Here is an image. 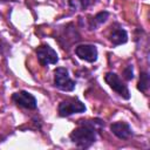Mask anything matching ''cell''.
Returning a JSON list of instances; mask_svg holds the SVG:
<instances>
[{
  "mask_svg": "<svg viewBox=\"0 0 150 150\" xmlns=\"http://www.w3.org/2000/svg\"><path fill=\"white\" fill-rule=\"evenodd\" d=\"M110 130L120 139H128L134 135L131 127L127 122H122V121L112 123L110 125Z\"/></svg>",
  "mask_w": 150,
  "mask_h": 150,
  "instance_id": "8",
  "label": "cell"
},
{
  "mask_svg": "<svg viewBox=\"0 0 150 150\" xmlns=\"http://www.w3.org/2000/svg\"><path fill=\"white\" fill-rule=\"evenodd\" d=\"M59 115L61 117H68L74 114H80L86 111V105L79 98H68L60 102L57 107Z\"/></svg>",
  "mask_w": 150,
  "mask_h": 150,
  "instance_id": "3",
  "label": "cell"
},
{
  "mask_svg": "<svg viewBox=\"0 0 150 150\" xmlns=\"http://www.w3.org/2000/svg\"><path fill=\"white\" fill-rule=\"evenodd\" d=\"M12 100L16 105L25 108V109H28V110H34L38 107V102H36L35 96L32 95L30 93L26 91V90H20V91L14 93L12 95Z\"/></svg>",
  "mask_w": 150,
  "mask_h": 150,
  "instance_id": "6",
  "label": "cell"
},
{
  "mask_svg": "<svg viewBox=\"0 0 150 150\" xmlns=\"http://www.w3.org/2000/svg\"><path fill=\"white\" fill-rule=\"evenodd\" d=\"M123 76L127 81H131L134 79V67L132 64H128L123 70Z\"/></svg>",
  "mask_w": 150,
  "mask_h": 150,
  "instance_id": "13",
  "label": "cell"
},
{
  "mask_svg": "<svg viewBox=\"0 0 150 150\" xmlns=\"http://www.w3.org/2000/svg\"><path fill=\"white\" fill-rule=\"evenodd\" d=\"M103 127L104 123L100 118L81 121L79 127L70 132L69 138L77 148L87 149L96 141L97 132H100Z\"/></svg>",
  "mask_w": 150,
  "mask_h": 150,
  "instance_id": "1",
  "label": "cell"
},
{
  "mask_svg": "<svg viewBox=\"0 0 150 150\" xmlns=\"http://www.w3.org/2000/svg\"><path fill=\"white\" fill-rule=\"evenodd\" d=\"M104 81L109 84V87L116 91L121 97H123L124 100H129L130 98V93H129V89L127 87V84H124L122 82V80L118 77V75L116 73H112V71H109L104 75Z\"/></svg>",
  "mask_w": 150,
  "mask_h": 150,
  "instance_id": "4",
  "label": "cell"
},
{
  "mask_svg": "<svg viewBox=\"0 0 150 150\" xmlns=\"http://www.w3.org/2000/svg\"><path fill=\"white\" fill-rule=\"evenodd\" d=\"M109 40L110 42L114 45V46H120V45H123L128 41V33L124 28L122 27H118V28H115L112 29V32L110 33V36H109Z\"/></svg>",
  "mask_w": 150,
  "mask_h": 150,
  "instance_id": "9",
  "label": "cell"
},
{
  "mask_svg": "<svg viewBox=\"0 0 150 150\" xmlns=\"http://www.w3.org/2000/svg\"><path fill=\"white\" fill-rule=\"evenodd\" d=\"M149 74L148 71H142L139 75V81L137 84V89L142 93H146L148 88H149Z\"/></svg>",
  "mask_w": 150,
  "mask_h": 150,
  "instance_id": "12",
  "label": "cell"
},
{
  "mask_svg": "<svg viewBox=\"0 0 150 150\" xmlns=\"http://www.w3.org/2000/svg\"><path fill=\"white\" fill-rule=\"evenodd\" d=\"M75 54L76 56H79V59L87 61V62H95L97 60L98 56V52L95 45H89V43H84V45H79L75 47Z\"/></svg>",
  "mask_w": 150,
  "mask_h": 150,
  "instance_id": "7",
  "label": "cell"
},
{
  "mask_svg": "<svg viewBox=\"0 0 150 150\" xmlns=\"http://www.w3.org/2000/svg\"><path fill=\"white\" fill-rule=\"evenodd\" d=\"M36 56L39 62L41 63V66L47 67L50 64H56L59 61L57 57V53L48 45H41L35 49Z\"/></svg>",
  "mask_w": 150,
  "mask_h": 150,
  "instance_id": "5",
  "label": "cell"
},
{
  "mask_svg": "<svg viewBox=\"0 0 150 150\" xmlns=\"http://www.w3.org/2000/svg\"><path fill=\"white\" fill-rule=\"evenodd\" d=\"M54 86L62 91H73L75 89L76 83L70 79L67 68L57 67L54 70Z\"/></svg>",
  "mask_w": 150,
  "mask_h": 150,
  "instance_id": "2",
  "label": "cell"
},
{
  "mask_svg": "<svg viewBox=\"0 0 150 150\" xmlns=\"http://www.w3.org/2000/svg\"><path fill=\"white\" fill-rule=\"evenodd\" d=\"M71 11H84L91 4V0H66Z\"/></svg>",
  "mask_w": 150,
  "mask_h": 150,
  "instance_id": "11",
  "label": "cell"
},
{
  "mask_svg": "<svg viewBox=\"0 0 150 150\" xmlns=\"http://www.w3.org/2000/svg\"><path fill=\"white\" fill-rule=\"evenodd\" d=\"M109 12L108 11H102V12H98L95 16H93L90 20H89V29H96L98 28L101 25H103L108 18H109Z\"/></svg>",
  "mask_w": 150,
  "mask_h": 150,
  "instance_id": "10",
  "label": "cell"
},
{
  "mask_svg": "<svg viewBox=\"0 0 150 150\" xmlns=\"http://www.w3.org/2000/svg\"><path fill=\"white\" fill-rule=\"evenodd\" d=\"M0 1H18V0H0Z\"/></svg>",
  "mask_w": 150,
  "mask_h": 150,
  "instance_id": "14",
  "label": "cell"
}]
</instances>
